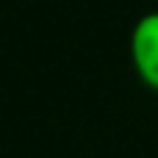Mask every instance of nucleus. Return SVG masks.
I'll list each match as a JSON object with an SVG mask.
<instances>
[{
  "mask_svg": "<svg viewBox=\"0 0 158 158\" xmlns=\"http://www.w3.org/2000/svg\"><path fill=\"white\" fill-rule=\"evenodd\" d=\"M128 53L136 78L150 92H158V11H147L133 22Z\"/></svg>",
  "mask_w": 158,
  "mask_h": 158,
  "instance_id": "f257e3e1",
  "label": "nucleus"
}]
</instances>
